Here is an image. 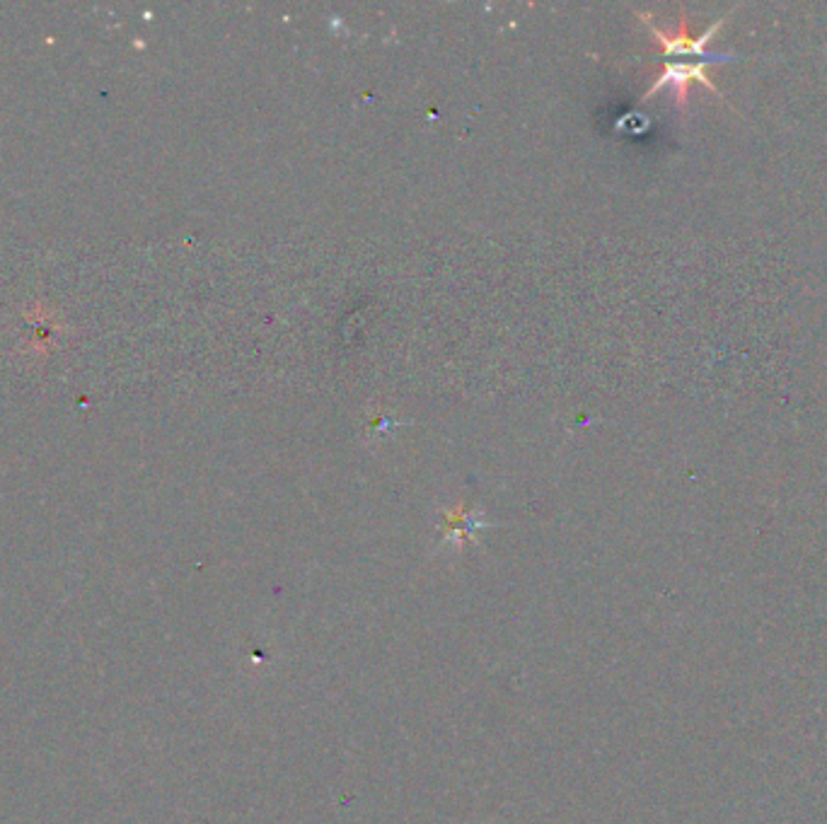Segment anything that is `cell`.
I'll use <instances>...</instances> for the list:
<instances>
[{
    "label": "cell",
    "mask_w": 827,
    "mask_h": 824,
    "mask_svg": "<svg viewBox=\"0 0 827 824\" xmlns=\"http://www.w3.org/2000/svg\"><path fill=\"white\" fill-rule=\"evenodd\" d=\"M733 15V10H729L723 18H719L713 25H709L699 36L689 35V22H687L685 10L680 12L678 27L675 29H663L653 22V18L649 12H639V18L643 20V25L651 29L653 39H656V44L660 46V51L666 56V61H706L716 66V63H730V61H738L740 56L736 53H709L706 51V44L712 42V36L726 25V20Z\"/></svg>",
    "instance_id": "6da1fadb"
},
{
    "label": "cell",
    "mask_w": 827,
    "mask_h": 824,
    "mask_svg": "<svg viewBox=\"0 0 827 824\" xmlns=\"http://www.w3.org/2000/svg\"><path fill=\"white\" fill-rule=\"evenodd\" d=\"M706 66H712V63L706 61H666V68L660 73L658 78L653 80V85L646 92H643L642 102H649L656 92H660L663 88H673V95H675V105L685 112L687 102H689V85L692 82H702L706 88L716 92V97L726 102V97L719 88H716V82H713L709 75H706Z\"/></svg>",
    "instance_id": "7a4b0ae2"
},
{
    "label": "cell",
    "mask_w": 827,
    "mask_h": 824,
    "mask_svg": "<svg viewBox=\"0 0 827 824\" xmlns=\"http://www.w3.org/2000/svg\"><path fill=\"white\" fill-rule=\"evenodd\" d=\"M484 522H477L475 513H462V510H455V513H448V535L445 539H460L462 535H472L477 527H482Z\"/></svg>",
    "instance_id": "3957f363"
}]
</instances>
